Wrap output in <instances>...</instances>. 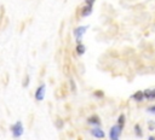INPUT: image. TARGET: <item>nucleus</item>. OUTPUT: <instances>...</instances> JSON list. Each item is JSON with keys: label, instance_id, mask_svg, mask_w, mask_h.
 <instances>
[{"label": "nucleus", "instance_id": "obj_1", "mask_svg": "<svg viewBox=\"0 0 155 140\" xmlns=\"http://www.w3.org/2000/svg\"><path fill=\"white\" fill-rule=\"evenodd\" d=\"M10 130L12 133V136L16 138V139H19L23 133H24V127H23V123L21 121H17L16 123H13L11 127H10Z\"/></svg>", "mask_w": 155, "mask_h": 140}, {"label": "nucleus", "instance_id": "obj_2", "mask_svg": "<svg viewBox=\"0 0 155 140\" xmlns=\"http://www.w3.org/2000/svg\"><path fill=\"white\" fill-rule=\"evenodd\" d=\"M88 28H90V25H79V27H76V28L74 29L73 35H74L76 42H81V39H82V36L86 34V31H87Z\"/></svg>", "mask_w": 155, "mask_h": 140}, {"label": "nucleus", "instance_id": "obj_3", "mask_svg": "<svg viewBox=\"0 0 155 140\" xmlns=\"http://www.w3.org/2000/svg\"><path fill=\"white\" fill-rule=\"evenodd\" d=\"M122 129L124 128H121L119 124L111 126V128L109 130V139L110 140H119V138H120V135L122 133Z\"/></svg>", "mask_w": 155, "mask_h": 140}, {"label": "nucleus", "instance_id": "obj_4", "mask_svg": "<svg viewBox=\"0 0 155 140\" xmlns=\"http://www.w3.org/2000/svg\"><path fill=\"white\" fill-rule=\"evenodd\" d=\"M45 93H46V86L45 83H41L38 86V88L35 89V93H34V98L36 101H41L44 100L45 98Z\"/></svg>", "mask_w": 155, "mask_h": 140}, {"label": "nucleus", "instance_id": "obj_5", "mask_svg": "<svg viewBox=\"0 0 155 140\" xmlns=\"http://www.w3.org/2000/svg\"><path fill=\"white\" fill-rule=\"evenodd\" d=\"M90 133H91V135H92L93 138H96V139H104V138H105V133H104L103 129L99 128V127H93V128H91V129H90Z\"/></svg>", "mask_w": 155, "mask_h": 140}, {"label": "nucleus", "instance_id": "obj_6", "mask_svg": "<svg viewBox=\"0 0 155 140\" xmlns=\"http://www.w3.org/2000/svg\"><path fill=\"white\" fill-rule=\"evenodd\" d=\"M87 123L92 127H99L101 126V118L97 115H91L90 117H87Z\"/></svg>", "mask_w": 155, "mask_h": 140}, {"label": "nucleus", "instance_id": "obj_7", "mask_svg": "<svg viewBox=\"0 0 155 140\" xmlns=\"http://www.w3.org/2000/svg\"><path fill=\"white\" fill-rule=\"evenodd\" d=\"M92 11H93V6H91V5H84L81 7V10H80V14H81V17H88L92 13Z\"/></svg>", "mask_w": 155, "mask_h": 140}, {"label": "nucleus", "instance_id": "obj_8", "mask_svg": "<svg viewBox=\"0 0 155 140\" xmlns=\"http://www.w3.org/2000/svg\"><path fill=\"white\" fill-rule=\"evenodd\" d=\"M131 98L133 99V100H136V101H143L145 98H144V92L143 91H137V92H134L132 95H131Z\"/></svg>", "mask_w": 155, "mask_h": 140}, {"label": "nucleus", "instance_id": "obj_9", "mask_svg": "<svg viewBox=\"0 0 155 140\" xmlns=\"http://www.w3.org/2000/svg\"><path fill=\"white\" fill-rule=\"evenodd\" d=\"M144 98L147 100H155V88L145 89L144 91Z\"/></svg>", "mask_w": 155, "mask_h": 140}, {"label": "nucleus", "instance_id": "obj_10", "mask_svg": "<svg viewBox=\"0 0 155 140\" xmlns=\"http://www.w3.org/2000/svg\"><path fill=\"white\" fill-rule=\"evenodd\" d=\"M75 51H76V53L79 56H82L85 53V51H86V47H85V45L82 42H78L76 46H75Z\"/></svg>", "mask_w": 155, "mask_h": 140}, {"label": "nucleus", "instance_id": "obj_11", "mask_svg": "<svg viewBox=\"0 0 155 140\" xmlns=\"http://www.w3.org/2000/svg\"><path fill=\"white\" fill-rule=\"evenodd\" d=\"M133 130H134L136 136H138V138H142V136H143V130H142V127H140L138 123H137V124H134Z\"/></svg>", "mask_w": 155, "mask_h": 140}, {"label": "nucleus", "instance_id": "obj_12", "mask_svg": "<svg viewBox=\"0 0 155 140\" xmlns=\"http://www.w3.org/2000/svg\"><path fill=\"white\" fill-rule=\"evenodd\" d=\"M125 122H126V116H125L124 113H121V115L117 117V123H116V124H119L121 128H124V127H125Z\"/></svg>", "mask_w": 155, "mask_h": 140}, {"label": "nucleus", "instance_id": "obj_13", "mask_svg": "<svg viewBox=\"0 0 155 140\" xmlns=\"http://www.w3.org/2000/svg\"><path fill=\"white\" fill-rule=\"evenodd\" d=\"M93 95L96 97V98H98V99H101L103 95H104V93L102 92V89H98V91H94L93 92Z\"/></svg>", "mask_w": 155, "mask_h": 140}, {"label": "nucleus", "instance_id": "obj_14", "mask_svg": "<svg viewBox=\"0 0 155 140\" xmlns=\"http://www.w3.org/2000/svg\"><path fill=\"white\" fill-rule=\"evenodd\" d=\"M28 84H29V75H25L24 78H23L22 86H23V87H28Z\"/></svg>", "mask_w": 155, "mask_h": 140}, {"label": "nucleus", "instance_id": "obj_15", "mask_svg": "<svg viewBox=\"0 0 155 140\" xmlns=\"http://www.w3.org/2000/svg\"><path fill=\"white\" fill-rule=\"evenodd\" d=\"M148 129L149 130H154L155 129V121H149L148 122Z\"/></svg>", "mask_w": 155, "mask_h": 140}, {"label": "nucleus", "instance_id": "obj_16", "mask_svg": "<svg viewBox=\"0 0 155 140\" xmlns=\"http://www.w3.org/2000/svg\"><path fill=\"white\" fill-rule=\"evenodd\" d=\"M147 111L153 113V115H155V105H150L149 107H147Z\"/></svg>", "mask_w": 155, "mask_h": 140}, {"label": "nucleus", "instance_id": "obj_17", "mask_svg": "<svg viewBox=\"0 0 155 140\" xmlns=\"http://www.w3.org/2000/svg\"><path fill=\"white\" fill-rule=\"evenodd\" d=\"M56 126H57V128H58V129H61V128L63 127V121H62L61 118H58V119L56 121Z\"/></svg>", "mask_w": 155, "mask_h": 140}, {"label": "nucleus", "instance_id": "obj_18", "mask_svg": "<svg viewBox=\"0 0 155 140\" xmlns=\"http://www.w3.org/2000/svg\"><path fill=\"white\" fill-rule=\"evenodd\" d=\"M94 1H96V0H85V5H91V6H93Z\"/></svg>", "mask_w": 155, "mask_h": 140}, {"label": "nucleus", "instance_id": "obj_19", "mask_svg": "<svg viewBox=\"0 0 155 140\" xmlns=\"http://www.w3.org/2000/svg\"><path fill=\"white\" fill-rule=\"evenodd\" d=\"M148 140H155V136H154V135H150V136L148 138Z\"/></svg>", "mask_w": 155, "mask_h": 140}]
</instances>
